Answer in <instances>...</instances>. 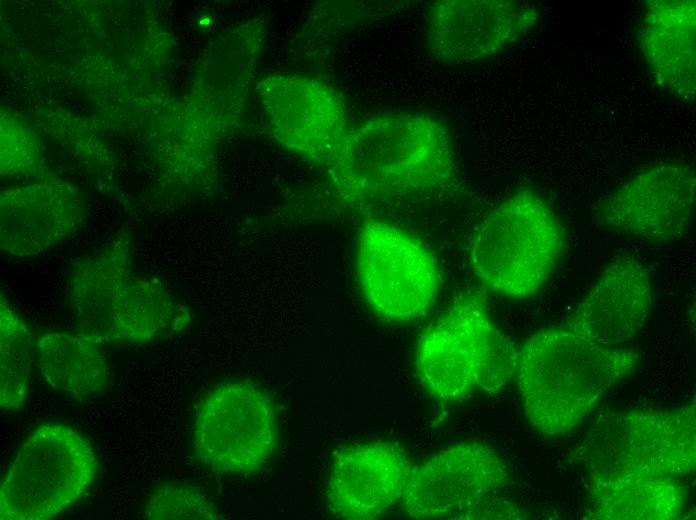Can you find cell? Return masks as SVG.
Wrapping results in <instances>:
<instances>
[{"label": "cell", "mask_w": 696, "mask_h": 520, "mask_svg": "<svg viewBox=\"0 0 696 520\" xmlns=\"http://www.w3.org/2000/svg\"><path fill=\"white\" fill-rule=\"evenodd\" d=\"M327 170L356 202L433 193L457 172L448 129L422 113L380 116L349 129Z\"/></svg>", "instance_id": "1"}, {"label": "cell", "mask_w": 696, "mask_h": 520, "mask_svg": "<svg viewBox=\"0 0 696 520\" xmlns=\"http://www.w3.org/2000/svg\"><path fill=\"white\" fill-rule=\"evenodd\" d=\"M637 364L636 352L600 345L564 325L531 335L516 371L525 416L543 436L569 435Z\"/></svg>", "instance_id": "2"}, {"label": "cell", "mask_w": 696, "mask_h": 520, "mask_svg": "<svg viewBox=\"0 0 696 520\" xmlns=\"http://www.w3.org/2000/svg\"><path fill=\"white\" fill-rule=\"evenodd\" d=\"M518 352L481 299L468 294L424 331L416 364L431 395L458 401L475 390L493 393L505 388L516 377Z\"/></svg>", "instance_id": "3"}, {"label": "cell", "mask_w": 696, "mask_h": 520, "mask_svg": "<svg viewBox=\"0 0 696 520\" xmlns=\"http://www.w3.org/2000/svg\"><path fill=\"white\" fill-rule=\"evenodd\" d=\"M565 244L563 227L538 194L518 191L494 208L470 247L471 268L489 290L511 298L539 291Z\"/></svg>", "instance_id": "4"}, {"label": "cell", "mask_w": 696, "mask_h": 520, "mask_svg": "<svg viewBox=\"0 0 696 520\" xmlns=\"http://www.w3.org/2000/svg\"><path fill=\"white\" fill-rule=\"evenodd\" d=\"M97 471L96 454L79 432L45 424L21 444L4 475L0 519H52L84 496Z\"/></svg>", "instance_id": "5"}, {"label": "cell", "mask_w": 696, "mask_h": 520, "mask_svg": "<svg viewBox=\"0 0 696 520\" xmlns=\"http://www.w3.org/2000/svg\"><path fill=\"white\" fill-rule=\"evenodd\" d=\"M509 468L491 446L462 442L414 465L400 501L416 519L522 518L499 496L511 482Z\"/></svg>", "instance_id": "6"}, {"label": "cell", "mask_w": 696, "mask_h": 520, "mask_svg": "<svg viewBox=\"0 0 696 520\" xmlns=\"http://www.w3.org/2000/svg\"><path fill=\"white\" fill-rule=\"evenodd\" d=\"M277 436L272 402L247 382L216 385L201 399L195 413V455L219 474H245L261 468L273 454Z\"/></svg>", "instance_id": "7"}, {"label": "cell", "mask_w": 696, "mask_h": 520, "mask_svg": "<svg viewBox=\"0 0 696 520\" xmlns=\"http://www.w3.org/2000/svg\"><path fill=\"white\" fill-rule=\"evenodd\" d=\"M356 270L369 305L383 318L410 321L433 303L440 285L435 259L410 233L383 221L359 233Z\"/></svg>", "instance_id": "8"}, {"label": "cell", "mask_w": 696, "mask_h": 520, "mask_svg": "<svg viewBox=\"0 0 696 520\" xmlns=\"http://www.w3.org/2000/svg\"><path fill=\"white\" fill-rule=\"evenodd\" d=\"M535 5L508 0H441L427 13L426 42L444 64L491 58L525 36L536 24Z\"/></svg>", "instance_id": "9"}, {"label": "cell", "mask_w": 696, "mask_h": 520, "mask_svg": "<svg viewBox=\"0 0 696 520\" xmlns=\"http://www.w3.org/2000/svg\"><path fill=\"white\" fill-rule=\"evenodd\" d=\"M258 94L278 141L327 168L349 131L336 91L315 78L277 74L258 83Z\"/></svg>", "instance_id": "10"}, {"label": "cell", "mask_w": 696, "mask_h": 520, "mask_svg": "<svg viewBox=\"0 0 696 520\" xmlns=\"http://www.w3.org/2000/svg\"><path fill=\"white\" fill-rule=\"evenodd\" d=\"M696 177L687 164L649 167L605 195L596 218L612 230L654 240H673L689 228Z\"/></svg>", "instance_id": "11"}, {"label": "cell", "mask_w": 696, "mask_h": 520, "mask_svg": "<svg viewBox=\"0 0 696 520\" xmlns=\"http://www.w3.org/2000/svg\"><path fill=\"white\" fill-rule=\"evenodd\" d=\"M695 405L672 410L634 409L604 427L599 466H622L678 478L696 462Z\"/></svg>", "instance_id": "12"}, {"label": "cell", "mask_w": 696, "mask_h": 520, "mask_svg": "<svg viewBox=\"0 0 696 520\" xmlns=\"http://www.w3.org/2000/svg\"><path fill=\"white\" fill-rule=\"evenodd\" d=\"M414 464L386 442L351 445L334 457L327 480V504L342 519L369 520L400 503Z\"/></svg>", "instance_id": "13"}, {"label": "cell", "mask_w": 696, "mask_h": 520, "mask_svg": "<svg viewBox=\"0 0 696 520\" xmlns=\"http://www.w3.org/2000/svg\"><path fill=\"white\" fill-rule=\"evenodd\" d=\"M653 304L650 274L634 257L612 261L564 326L607 347H623L644 327Z\"/></svg>", "instance_id": "14"}, {"label": "cell", "mask_w": 696, "mask_h": 520, "mask_svg": "<svg viewBox=\"0 0 696 520\" xmlns=\"http://www.w3.org/2000/svg\"><path fill=\"white\" fill-rule=\"evenodd\" d=\"M83 209L68 184L44 182L14 189L1 197L0 248L13 258L47 253L80 227Z\"/></svg>", "instance_id": "15"}, {"label": "cell", "mask_w": 696, "mask_h": 520, "mask_svg": "<svg viewBox=\"0 0 696 520\" xmlns=\"http://www.w3.org/2000/svg\"><path fill=\"white\" fill-rule=\"evenodd\" d=\"M190 321L188 308L161 284L132 273L84 335L99 343L143 345L180 334Z\"/></svg>", "instance_id": "16"}, {"label": "cell", "mask_w": 696, "mask_h": 520, "mask_svg": "<svg viewBox=\"0 0 696 520\" xmlns=\"http://www.w3.org/2000/svg\"><path fill=\"white\" fill-rule=\"evenodd\" d=\"M694 0H651L644 6L639 42L645 62L662 89L692 102L695 96Z\"/></svg>", "instance_id": "17"}, {"label": "cell", "mask_w": 696, "mask_h": 520, "mask_svg": "<svg viewBox=\"0 0 696 520\" xmlns=\"http://www.w3.org/2000/svg\"><path fill=\"white\" fill-rule=\"evenodd\" d=\"M686 491L674 477L622 466H597L588 492L591 518L670 520L680 516Z\"/></svg>", "instance_id": "18"}, {"label": "cell", "mask_w": 696, "mask_h": 520, "mask_svg": "<svg viewBox=\"0 0 696 520\" xmlns=\"http://www.w3.org/2000/svg\"><path fill=\"white\" fill-rule=\"evenodd\" d=\"M34 363L48 385L75 399L97 396L111 382V368L100 343L80 332L50 330L38 335Z\"/></svg>", "instance_id": "19"}, {"label": "cell", "mask_w": 696, "mask_h": 520, "mask_svg": "<svg viewBox=\"0 0 696 520\" xmlns=\"http://www.w3.org/2000/svg\"><path fill=\"white\" fill-rule=\"evenodd\" d=\"M131 244L119 238L76 262L68 276L67 298L80 333L85 334L133 273Z\"/></svg>", "instance_id": "20"}, {"label": "cell", "mask_w": 696, "mask_h": 520, "mask_svg": "<svg viewBox=\"0 0 696 520\" xmlns=\"http://www.w3.org/2000/svg\"><path fill=\"white\" fill-rule=\"evenodd\" d=\"M35 338L27 323L3 299L0 301V407L13 411L26 401Z\"/></svg>", "instance_id": "21"}, {"label": "cell", "mask_w": 696, "mask_h": 520, "mask_svg": "<svg viewBox=\"0 0 696 520\" xmlns=\"http://www.w3.org/2000/svg\"><path fill=\"white\" fill-rule=\"evenodd\" d=\"M143 514L150 520H211L219 517L205 493L181 482H164L155 487L145 501Z\"/></svg>", "instance_id": "22"}]
</instances>
